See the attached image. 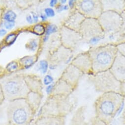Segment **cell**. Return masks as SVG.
Listing matches in <instances>:
<instances>
[{
  "mask_svg": "<svg viewBox=\"0 0 125 125\" xmlns=\"http://www.w3.org/2000/svg\"><path fill=\"white\" fill-rule=\"evenodd\" d=\"M3 15H2V10H1V8H0V18H1V16H2Z\"/></svg>",
  "mask_w": 125,
  "mask_h": 125,
  "instance_id": "46",
  "label": "cell"
},
{
  "mask_svg": "<svg viewBox=\"0 0 125 125\" xmlns=\"http://www.w3.org/2000/svg\"><path fill=\"white\" fill-rule=\"evenodd\" d=\"M89 79L95 90L99 93H121V83L118 81L109 70L91 74Z\"/></svg>",
  "mask_w": 125,
  "mask_h": 125,
  "instance_id": "6",
  "label": "cell"
},
{
  "mask_svg": "<svg viewBox=\"0 0 125 125\" xmlns=\"http://www.w3.org/2000/svg\"><path fill=\"white\" fill-rule=\"evenodd\" d=\"M24 78L30 91L43 95L42 86L39 79L36 76L32 77L29 75L24 76Z\"/></svg>",
  "mask_w": 125,
  "mask_h": 125,
  "instance_id": "19",
  "label": "cell"
},
{
  "mask_svg": "<svg viewBox=\"0 0 125 125\" xmlns=\"http://www.w3.org/2000/svg\"><path fill=\"white\" fill-rule=\"evenodd\" d=\"M12 125V124H11V123L8 122L7 124H4V125Z\"/></svg>",
  "mask_w": 125,
  "mask_h": 125,
  "instance_id": "47",
  "label": "cell"
},
{
  "mask_svg": "<svg viewBox=\"0 0 125 125\" xmlns=\"http://www.w3.org/2000/svg\"><path fill=\"white\" fill-rule=\"evenodd\" d=\"M19 66V63L16 61H12L10 62L7 65L6 69L9 73H12L17 70Z\"/></svg>",
  "mask_w": 125,
  "mask_h": 125,
  "instance_id": "25",
  "label": "cell"
},
{
  "mask_svg": "<svg viewBox=\"0 0 125 125\" xmlns=\"http://www.w3.org/2000/svg\"><path fill=\"white\" fill-rule=\"evenodd\" d=\"M125 99V96L121 93L108 92L101 94L94 103V117L103 125H110Z\"/></svg>",
  "mask_w": 125,
  "mask_h": 125,
  "instance_id": "1",
  "label": "cell"
},
{
  "mask_svg": "<svg viewBox=\"0 0 125 125\" xmlns=\"http://www.w3.org/2000/svg\"><path fill=\"white\" fill-rule=\"evenodd\" d=\"M54 88V84H51L48 85L46 88V92L49 96L51 94Z\"/></svg>",
  "mask_w": 125,
  "mask_h": 125,
  "instance_id": "33",
  "label": "cell"
},
{
  "mask_svg": "<svg viewBox=\"0 0 125 125\" xmlns=\"http://www.w3.org/2000/svg\"><path fill=\"white\" fill-rule=\"evenodd\" d=\"M7 33V31L6 30L4 29H0V36H4L6 35Z\"/></svg>",
  "mask_w": 125,
  "mask_h": 125,
  "instance_id": "41",
  "label": "cell"
},
{
  "mask_svg": "<svg viewBox=\"0 0 125 125\" xmlns=\"http://www.w3.org/2000/svg\"><path fill=\"white\" fill-rule=\"evenodd\" d=\"M5 100V98L4 95V93H3L2 87L1 85H0V105L2 104V103H3Z\"/></svg>",
  "mask_w": 125,
  "mask_h": 125,
  "instance_id": "34",
  "label": "cell"
},
{
  "mask_svg": "<svg viewBox=\"0 0 125 125\" xmlns=\"http://www.w3.org/2000/svg\"><path fill=\"white\" fill-rule=\"evenodd\" d=\"M122 119H123V123L125 125V105L124 111H123V114H122Z\"/></svg>",
  "mask_w": 125,
  "mask_h": 125,
  "instance_id": "43",
  "label": "cell"
},
{
  "mask_svg": "<svg viewBox=\"0 0 125 125\" xmlns=\"http://www.w3.org/2000/svg\"><path fill=\"white\" fill-rule=\"evenodd\" d=\"M44 14L47 17H52L55 15L54 10L51 8H47L44 10Z\"/></svg>",
  "mask_w": 125,
  "mask_h": 125,
  "instance_id": "31",
  "label": "cell"
},
{
  "mask_svg": "<svg viewBox=\"0 0 125 125\" xmlns=\"http://www.w3.org/2000/svg\"><path fill=\"white\" fill-rule=\"evenodd\" d=\"M53 81H54V79L51 75H46L43 79V83L44 85L48 86L50 84H51V83L53 82Z\"/></svg>",
  "mask_w": 125,
  "mask_h": 125,
  "instance_id": "30",
  "label": "cell"
},
{
  "mask_svg": "<svg viewBox=\"0 0 125 125\" xmlns=\"http://www.w3.org/2000/svg\"><path fill=\"white\" fill-rule=\"evenodd\" d=\"M48 38H49V36H46V35H45L44 37L43 38V42H46V41L48 40Z\"/></svg>",
  "mask_w": 125,
  "mask_h": 125,
  "instance_id": "44",
  "label": "cell"
},
{
  "mask_svg": "<svg viewBox=\"0 0 125 125\" xmlns=\"http://www.w3.org/2000/svg\"><path fill=\"white\" fill-rule=\"evenodd\" d=\"M98 21L105 34L109 36L119 33L124 25L122 16L111 11H103L98 18Z\"/></svg>",
  "mask_w": 125,
  "mask_h": 125,
  "instance_id": "8",
  "label": "cell"
},
{
  "mask_svg": "<svg viewBox=\"0 0 125 125\" xmlns=\"http://www.w3.org/2000/svg\"><path fill=\"white\" fill-rule=\"evenodd\" d=\"M26 19L27 22L29 24H32L34 23V20H33V19L32 15L28 14V15H27L26 17Z\"/></svg>",
  "mask_w": 125,
  "mask_h": 125,
  "instance_id": "38",
  "label": "cell"
},
{
  "mask_svg": "<svg viewBox=\"0 0 125 125\" xmlns=\"http://www.w3.org/2000/svg\"><path fill=\"white\" fill-rule=\"evenodd\" d=\"M40 17L42 21H43V22L45 21L47 19V17L46 16V15L45 14H41L40 16Z\"/></svg>",
  "mask_w": 125,
  "mask_h": 125,
  "instance_id": "42",
  "label": "cell"
},
{
  "mask_svg": "<svg viewBox=\"0 0 125 125\" xmlns=\"http://www.w3.org/2000/svg\"><path fill=\"white\" fill-rule=\"evenodd\" d=\"M103 12L111 11L122 15L125 12V1L123 0H100Z\"/></svg>",
  "mask_w": 125,
  "mask_h": 125,
  "instance_id": "14",
  "label": "cell"
},
{
  "mask_svg": "<svg viewBox=\"0 0 125 125\" xmlns=\"http://www.w3.org/2000/svg\"><path fill=\"white\" fill-rule=\"evenodd\" d=\"M109 71L121 83L125 82V57L118 52Z\"/></svg>",
  "mask_w": 125,
  "mask_h": 125,
  "instance_id": "13",
  "label": "cell"
},
{
  "mask_svg": "<svg viewBox=\"0 0 125 125\" xmlns=\"http://www.w3.org/2000/svg\"><path fill=\"white\" fill-rule=\"evenodd\" d=\"M60 34L62 45L72 51L83 40L79 32L68 28L64 25L60 28Z\"/></svg>",
  "mask_w": 125,
  "mask_h": 125,
  "instance_id": "10",
  "label": "cell"
},
{
  "mask_svg": "<svg viewBox=\"0 0 125 125\" xmlns=\"http://www.w3.org/2000/svg\"><path fill=\"white\" fill-rule=\"evenodd\" d=\"M75 10L86 18L98 19L103 12L100 0H78Z\"/></svg>",
  "mask_w": 125,
  "mask_h": 125,
  "instance_id": "9",
  "label": "cell"
},
{
  "mask_svg": "<svg viewBox=\"0 0 125 125\" xmlns=\"http://www.w3.org/2000/svg\"><path fill=\"white\" fill-rule=\"evenodd\" d=\"M67 1L66 0H62V1H60V4H62V5H63L64 4H66V3H67Z\"/></svg>",
  "mask_w": 125,
  "mask_h": 125,
  "instance_id": "45",
  "label": "cell"
},
{
  "mask_svg": "<svg viewBox=\"0 0 125 125\" xmlns=\"http://www.w3.org/2000/svg\"><path fill=\"white\" fill-rule=\"evenodd\" d=\"M35 114L26 99L10 102L7 107L8 122L14 125H30Z\"/></svg>",
  "mask_w": 125,
  "mask_h": 125,
  "instance_id": "4",
  "label": "cell"
},
{
  "mask_svg": "<svg viewBox=\"0 0 125 125\" xmlns=\"http://www.w3.org/2000/svg\"><path fill=\"white\" fill-rule=\"evenodd\" d=\"M43 96L42 94L31 91L26 99L35 114L39 109Z\"/></svg>",
  "mask_w": 125,
  "mask_h": 125,
  "instance_id": "20",
  "label": "cell"
},
{
  "mask_svg": "<svg viewBox=\"0 0 125 125\" xmlns=\"http://www.w3.org/2000/svg\"><path fill=\"white\" fill-rule=\"evenodd\" d=\"M45 28L43 25L41 24H37L35 25L33 28V32L38 36L43 35L45 33Z\"/></svg>",
  "mask_w": 125,
  "mask_h": 125,
  "instance_id": "24",
  "label": "cell"
},
{
  "mask_svg": "<svg viewBox=\"0 0 125 125\" xmlns=\"http://www.w3.org/2000/svg\"><path fill=\"white\" fill-rule=\"evenodd\" d=\"M79 32L83 40L95 45L103 39L105 33L98 19L86 18L81 25Z\"/></svg>",
  "mask_w": 125,
  "mask_h": 125,
  "instance_id": "7",
  "label": "cell"
},
{
  "mask_svg": "<svg viewBox=\"0 0 125 125\" xmlns=\"http://www.w3.org/2000/svg\"><path fill=\"white\" fill-rule=\"evenodd\" d=\"M5 100L9 102L26 99L31 92L24 76L16 75L6 78L0 82Z\"/></svg>",
  "mask_w": 125,
  "mask_h": 125,
  "instance_id": "5",
  "label": "cell"
},
{
  "mask_svg": "<svg viewBox=\"0 0 125 125\" xmlns=\"http://www.w3.org/2000/svg\"><path fill=\"white\" fill-rule=\"evenodd\" d=\"M66 117L41 116L38 117L35 125H66Z\"/></svg>",
  "mask_w": 125,
  "mask_h": 125,
  "instance_id": "17",
  "label": "cell"
},
{
  "mask_svg": "<svg viewBox=\"0 0 125 125\" xmlns=\"http://www.w3.org/2000/svg\"><path fill=\"white\" fill-rule=\"evenodd\" d=\"M58 4V1H57V0H51V1H50V3H49V5L51 8L56 7Z\"/></svg>",
  "mask_w": 125,
  "mask_h": 125,
  "instance_id": "39",
  "label": "cell"
},
{
  "mask_svg": "<svg viewBox=\"0 0 125 125\" xmlns=\"http://www.w3.org/2000/svg\"><path fill=\"white\" fill-rule=\"evenodd\" d=\"M15 25V21L14 22H10L4 21V26L5 28L8 30H12Z\"/></svg>",
  "mask_w": 125,
  "mask_h": 125,
  "instance_id": "32",
  "label": "cell"
},
{
  "mask_svg": "<svg viewBox=\"0 0 125 125\" xmlns=\"http://www.w3.org/2000/svg\"><path fill=\"white\" fill-rule=\"evenodd\" d=\"M18 36V34L15 32H12L9 33L8 35H7L4 40L5 44L8 46L12 45L16 40Z\"/></svg>",
  "mask_w": 125,
  "mask_h": 125,
  "instance_id": "22",
  "label": "cell"
},
{
  "mask_svg": "<svg viewBox=\"0 0 125 125\" xmlns=\"http://www.w3.org/2000/svg\"><path fill=\"white\" fill-rule=\"evenodd\" d=\"M31 14L34 20V23H37L38 21V15L34 12H32Z\"/></svg>",
  "mask_w": 125,
  "mask_h": 125,
  "instance_id": "37",
  "label": "cell"
},
{
  "mask_svg": "<svg viewBox=\"0 0 125 125\" xmlns=\"http://www.w3.org/2000/svg\"><path fill=\"white\" fill-rule=\"evenodd\" d=\"M39 70L42 74H45L47 73L48 69V62L46 60H41L39 61Z\"/></svg>",
  "mask_w": 125,
  "mask_h": 125,
  "instance_id": "26",
  "label": "cell"
},
{
  "mask_svg": "<svg viewBox=\"0 0 125 125\" xmlns=\"http://www.w3.org/2000/svg\"><path fill=\"white\" fill-rule=\"evenodd\" d=\"M121 93L125 96V82L121 83Z\"/></svg>",
  "mask_w": 125,
  "mask_h": 125,
  "instance_id": "40",
  "label": "cell"
},
{
  "mask_svg": "<svg viewBox=\"0 0 125 125\" xmlns=\"http://www.w3.org/2000/svg\"><path fill=\"white\" fill-rule=\"evenodd\" d=\"M45 35L49 36L50 34L58 31V28L54 24H49L45 28Z\"/></svg>",
  "mask_w": 125,
  "mask_h": 125,
  "instance_id": "28",
  "label": "cell"
},
{
  "mask_svg": "<svg viewBox=\"0 0 125 125\" xmlns=\"http://www.w3.org/2000/svg\"><path fill=\"white\" fill-rule=\"evenodd\" d=\"M87 106H80L74 113L71 119L70 125H95L91 120L87 121L86 120V112Z\"/></svg>",
  "mask_w": 125,
  "mask_h": 125,
  "instance_id": "16",
  "label": "cell"
},
{
  "mask_svg": "<svg viewBox=\"0 0 125 125\" xmlns=\"http://www.w3.org/2000/svg\"><path fill=\"white\" fill-rule=\"evenodd\" d=\"M38 57L36 55H28L22 57L19 60V64L24 69H27L32 67L37 60Z\"/></svg>",
  "mask_w": 125,
  "mask_h": 125,
  "instance_id": "21",
  "label": "cell"
},
{
  "mask_svg": "<svg viewBox=\"0 0 125 125\" xmlns=\"http://www.w3.org/2000/svg\"><path fill=\"white\" fill-rule=\"evenodd\" d=\"M71 64L83 74H93L92 63L88 51L78 54L73 59Z\"/></svg>",
  "mask_w": 125,
  "mask_h": 125,
  "instance_id": "11",
  "label": "cell"
},
{
  "mask_svg": "<svg viewBox=\"0 0 125 125\" xmlns=\"http://www.w3.org/2000/svg\"><path fill=\"white\" fill-rule=\"evenodd\" d=\"M76 1H73V0H71L69 1V7L71 9H75L76 6Z\"/></svg>",
  "mask_w": 125,
  "mask_h": 125,
  "instance_id": "35",
  "label": "cell"
},
{
  "mask_svg": "<svg viewBox=\"0 0 125 125\" xmlns=\"http://www.w3.org/2000/svg\"><path fill=\"white\" fill-rule=\"evenodd\" d=\"M86 18L75 9L65 21L64 26L74 31L79 32L81 25Z\"/></svg>",
  "mask_w": 125,
  "mask_h": 125,
  "instance_id": "15",
  "label": "cell"
},
{
  "mask_svg": "<svg viewBox=\"0 0 125 125\" xmlns=\"http://www.w3.org/2000/svg\"><path fill=\"white\" fill-rule=\"evenodd\" d=\"M116 45L118 52L125 57V41Z\"/></svg>",
  "mask_w": 125,
  "mask_h": 125,
  "instance_id": "29",
  "label": "cell"
},
{
  "mask_svg": "<svg viewBox=\"0 0 125 125\" xmlns=\"http://www.w3.org/2000/svg\"><path fill=\"white\" fill-rule=\"evenodd\" d=\"M75 89L67 83L60 79L55 84L52 92L50 95H71L75 91Z\"/></svg>",
  "mask_w": 125,
  "mask_h": 125,
  "instance_id": "18",
  "label": "cell"
},
{
  "mask_svg": "<svg viewBox=\"0 0 125 125\" xmlns=\"http://www.w3.org/2000/svg\"><path fill=\"white\" fill-rule=\"evenodd\" d=\"M55 8L57 12H61L64 10V6L61 4H58Z\"/></svg>",
  "mask_w": 125,
  "mask_h": 125,
  "instance_id": "36",
  "label": "cell"
},
{
  "mask_svg": "<svg viewBox=\"0 0 125 125\" xmlns=\"http://www.w3.org/2000/svg\"><path fill=\"white\" fill-rule=\"evenodd\" d=\"M77 99L71 95H49L40 108L38 117L56 116L67 117L75 108Z\"/></svg>",
  "mask_w": 125,
  "mask_h": 125,
  "instance_id": "2",
  "label": "cell"
},
{
  "mask_svg": "<svg viewBox=\"0 0 125 125\" xmlns=\"http://www.w3.org/2000/svg\"><path fill=\"white\" fill-rule=\"evenodd\" d=\"M92 63L93 74L109 70L118 51L115 44H107L91 48L88 51Z\"/></svg>",
  "mask_w": 125,
  "mask_h": 125,
  "instance_id": "3",
  "label": "cell"
},
{
  "mask_svg": "<svg viewBox=\"0 0 125 125\" xmlns=\"http://www.w3.org/2000/svg\"><path fill=\"white\" fill-rule=\"evenodd\" d=\"M83 74L81 71L71 63L65 69L60 79L67 83L75 89Z\"/></svg>",
  "mask_w": 125,
  "mask_h": 125,
  "instance_id": "12",
  "label": "cell"
},
{
  "mask_svg": "<svg viewBox=\"0 0 125 125\" xmlns=\"http://www.w3.org/2000/svg\"><path fill=\"white\" fill-rule=\"evenodd\" d=\"M16 18V13L12 10H8L3 15V19L4 20V21L14 22Z\"/></svg>",
  "mask_w": 125,
  "mask_h": 125,
  "instance_id": "23",
  "label": "cell"
},
{
  "mask_svg": "<svg viewBox=\"0 0 125 125\" xmlns=\"http://www.w3.org/2000/svg\"><path fill=\"white\" fill-rule=\"evenodd\" d=\"M38 47V42L35 39H32L28 42L26 45L27 49L31 51H35Z\"/></svg>",
  "mask_w": 125,
  "mask_h": 125,
  "instance_id": "27",
  "label": "cell"
}]
</instances>
